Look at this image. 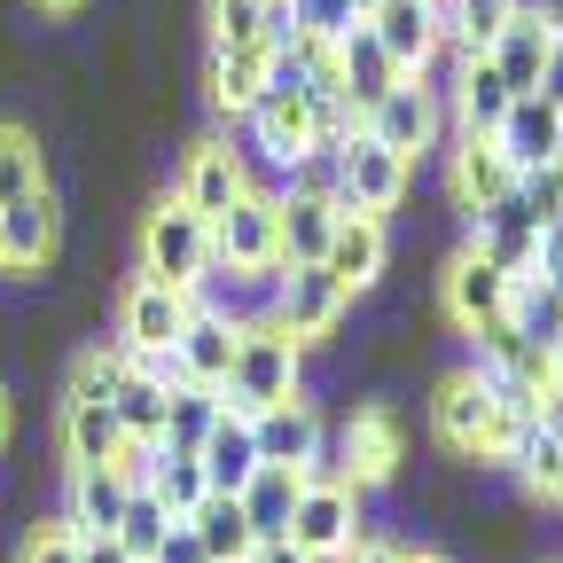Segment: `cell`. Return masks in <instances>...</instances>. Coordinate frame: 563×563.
<instances>
[{
	"mask_svg": "<svg viewBox=\"0 0 563 563\" xmlns=\"http://www.w3.org/2000/svg\"><path fill=\"white\" fill-rule=\"evenodd\" d=\"M517 203H525V220H532L540 235L563 228V157L540 165V173H525V180H517Z\"/></svg>",
	"mask_w": 563,
	"mask_h": 563,
	"instance_id": "42",
	"label": "cell"
},
{
	"mask_svg": "<svg viewBox=\"0 0 563 563\" xmlns=\"http://www.w3.org/2000/svg\"><path fill=\"white\" fill-rule=\"evenodd\" d=\"M125 501H133V485L118 470H70L63 477V525L79 540H110L118 517H125Z\"/></svg>",
	"mask_w": 563,
	"mask_h": 563,
	"instance_id": "18",
	"label": "cell"
},
{
	"mask_svg": "<svg viewBox=\"0 0 563 563\" xmlns=\"http://www.w3.org/2000/svg\"><path fill=\"white\" fill-rule=\"evenodd\" d=\"M407 563H446V555L439 548H407Z\"/></svg>",
	"mask_w": 563,
	"mask_h": 563,
	"instance_id": "54",
	"label": "cell"
},
{
	"mask_svg": "<svg viewBox=\"0 0 563 563\" xmlns=\"http://www.w3.org/2000/svg\"><path fill=\"white\" fill-rule=\"evenodd\" d=\"M211 102H220L228 118H251V102L266 95L274 79V47H211Z\"/></svg>",
	"mask_w": 563,
	"mask_h": 563,
	"instance_id": "28",
	"label": "cell"
},
{
	"mask_svg": "<svg viewBox=\"0 0 563 563\" xmlns=\"http://www.w3.org/2000/svg\"><path fill=\"white\" fill-rule=\"evenodd\" d=\"M384 258H391V235H384V220H361V211H344V220H336V235H329V258H321V266L344 282L352 298H361L368 282L384 274Z\"/></svg>",
	"mask_w": 563,
	"mask_h": 563,
	"instance_id": "23",
	"label": "cell"
},
{
	"mask_svg": "<svg viewBox=\"0 0 563 563\" xmlns=\"http://www.w3.org/2000/svg\"><path fill=\"white\" fill-rule=\"evenodd\" d=\"M274 228H282V266H321L329 258V235H336V203L282 196L274 188Z\"/></svg>",
	"mask_w": 563,
	"mask_h": 563,
	"instance_id": "27",
	"label": "cell"
},
{
	"mask_svg": "<svg viewBox=\"0 0 563 563\" xmlns=\"http://www.w3.org/2000/svg\"><path fill=\"white\" fill-rule=\"evenodd\" d=\"M336 180H344L336 150H306L290 173H282V196H313V203H336Z\"/></svg>",
	"mask_w": 563,
	"mask_h": 563,
	"instance_id": "44",
	"label": "cell"
},
{
	"mask_svg": "<svg viewBox=\"0 0 563 563\" xmlns=\"http://www.w3.org/2000/svg\"><path fill=\"white\" fill-rule=\"evenodd\" d=\"M290 540L306 563H344L352 548H361L368 532H361V493L352 485H336V477H306V493H298V509H290Z\"/></svg>",
	"mask_w": 563,
	"mask_h": 563,
	"instance_id": "3",
	"label": "cell"
},
{
	"mask_svg": "<svg viewBox=\"0 0 563 563\" xmlns=\"http://www.w3.org/2000/svg\"><path fill=\"white\" fill-rule=\"evenodd\" d=\"M251 563H306V555H298L290 540H258V548H251Z\"/></svg>",
	"mask_w": 563,
	"mask_h": 563,
	"instance_id": "53",
	"label": "cell"
},
{
	"mask_svg": "<svg viewBox=\"0 0 563 563\" xmlns=\"http://www.w3.org/2000/svg\"><path fill=\"white\" fill-rule=\"evenodd\" d=\"M55 258V196L0 211V274H40Z\"/></svg>",
	"mask_w": 563,
	"mask_h": 563,
	"instance_id": "25",
	"label": "cell"
},
{
	"mask_svg": "<svg viewBox=\"0 0 563 563\" xmlns=\"http://www.w3.org/2000/svg\"><path fill=\"white\" fill-rule=\"evenodd\" d=\"M235 321L228 313H188V329H180V344H173V368H180V384L188 391H220L228 384V368H235Z\"/></svg>",
	"mask_w": 563,
	"mask_h": 563,
	"instance_id": "16",
	"label": "cell"
},
{
	"mask_svg": "<svg viewBox=\"0 0 563 563\" xmlns=\"http://www.w3.org/2000/svg\"><path fill=\"white\" fill-rule=\"evenodd\" d=\"M509 87L501 70H493L485 55H454V118H462V141H493V125L509 118Z\"/></svg>",
	"mask_w": 563,
	"mask_h": 563,
	"instance_id": "22",
	"label": "cell"
},
{
	"mask_svg": "<svg viewBox=\"0 0 563 563\" xmlns=\"http://www.w3.org/2000/svg\"><path fill=\"white\" fill-rule=\"evenodd\" d=\"M509 470L525 477V493H540V501H555V493H563V439H548L540 422H525V439H517Z\"/></svg>",
	"mask_w": 563,
	"mask_h": 563,
	"instance_id": "40",
	"label": "cell"
},
{
	"mask_svg": "<svg viewBox=\"0 0 563 563\" xmlns=\"http://www.w3.org/2000/svg\"><path fill=\"white\" fill-rule=\"evenodd\" d=\"M165 532H173V517L157 509V493H150V485H133V501H125V517H118V532H110V540H118L133 563H157Z\"/></svg>",
	"mask_w": 563,
	"mask_h": 563,
	"instance_id": "39",
	"label": "cell"
},
{
	"mask_svg": "<svg viewBox=\"0 0 563 563\" xmlns=\"http://www.w3.org/2000/svg\"><path fill=\"white\" fill-rule=\"evenodd\" d=\"M47 196V150L32 125H0V211Z\"/></svg>",
	"mask_w": 563,
	"mask_h": 563,
	"instance_id": "33",
	"label": "cell"
},
{
	"mask_svg": "<svg viewBox=\"0 0 563 563\" xmlns=\"http://www.w3.org/2000/svg\"><path fill=\"white\" fill-rule=\"evenodd\" d=\"M188 313H196V298H180V290H165V282H125V298H118V344L125 352H173L180 344V329H188Z\"/></svg>",
	"mask_w": 563,
	"mask_h": 563,
	"instance_id": "13",
	"label": "cell"
},
{
	"mask_svg": "<svg viewBox=\"0 0 563 563\" xmlns=\"http://www.w3.org/2000/svg\"><path fill=\"white\" fill-rule=\"evenodd\" d=\"M251 446H258V470H298V477H321L329 470V422L321 407L298 391L266 415H251Z\"/></svg>",
	"mask_w": 563,
	"mask_h": 563,
	"instance_id": "5",
	"label": "cell"
},
{
	"mask_svg": "<svg viewBox=\"0 0 563 563\" xmlns=\"http://www.w3.org/2000/svg\"><path fill=\"white\" fill-rule=\"evenodd\" d=\"M368 9H384V0H361V16H368Z\"/></svg>",
	"mask_w": 563,
	"mask_h": 563,
	"instance_id": "57",
	"label": "cell"
},
{
	"mask_svg": "<svg viewBox=\"0 0 563 563\" xmlns=\"http://www.w3.org/2000/svg\"><path fill=\"white\" fill-rule=\"evenodd\" d=\"M63 454H70V470H118L125 431H118L110 399H63Z\"/></svg>",
	"mask_w": 563,
	"mask_h": 563,
	"instance_id": "24",
	"label": "cell"
},
{
	"mask_svg": "<svg viewBox=\"0 0 563 563\" xmlns=\"http://www.w3.org/2000/svg\"><path fill=\"white\" fill-rule=\"evenodd\" d=\"M470 251H477L485 266H501V274L517 282V274H532V251H540V228L525 220V203L509 196V203H493V211H477V220H470Z\"/></svg>",
	"mask_w": 563,
	"mask_h": 563,
	"instance_id": "21",
	"label": "cell"
},
{
	"mask_svg": "<svg viewBox=\"0 0 563 563\" xmlns=\"http://www.w3.org/2000/svg\"><path fill=\"white\" fill-rule=\"evenodd\" d=\"M361 24H368V40L407 70V79H422V70L446 55V32H439V9H431V0H384V9H368Z\"/></svg>",
	"mask_w": 563,
	"mask_h": 563,
	"instance_id": "11",
	"label": "cell"
},
{
	"mask_svg": "<svg viewBox=\"0 0 563 563\" xmlns=\"http://www.w3.org/2000/svg\"><path fill=\"white\" fill-rule=\"evenodd\" d=\"M493 422H501V407H493V391L462 368V376H446L439 391H431V431H439V446L446 454H462V462H485V439H493Z\"/></svg>",
	"mask_w": 563,
	"mask_h": 563,
	"instance_id": "12",
	"label": "cell"
},
{
	"mask_svg": "<svg viewBox=\"0 0 563 563\" xmlns=\"http://www.w3.org/2000/svg\"><path fill=\"white\" fill-rule=\"evenodd\" d=\"M211 431H220V391H188V384L165 391V439H157L165 454H196Z\"/></svg>",
	"mask_w": 563,
	"mask_h": 563,
	"instance_id": "37",
	"label": "cell"
},
{
	"mask_svg": "<svg viewBox=\"0 0 563 563\" xmlns=\"http://www.w3.org/2000/svg\"><path fill=\"white\" fill-rule=\"evenodd\" d=\"M298 361H306V344H290L266 313H251L243 336H235V368L220 384V415L251 422V415H266L282 399H298Z\"/></svg>",
	"mask_w": 563,
	"mask_h": 563,
	"instance_id": "1",
	"label": "cell"
},
{
	"mask_svg": "<svg viewBox=\"0 0 563 563\" xmlns=\"http://www.w3.org/2000/svg\"><path fill=\"white\" fill-rule=\"evenodd\" d=\"M298 493H306V477H298V470H258V477L235 493V501H243V525H251V540H282V532H290Z\"/></svg>",
	"mask_w": 563,
	"mask_h": 563,
	"instance_id": "31",
	"label": "cell"
},
{
	"mask_svg": "<svg viewBox=\"0 0 563 563\" xmlns=\"http://www.w3.org/2000/svg\"><path fill=\"white\" fill-rule=\"evenodd\" d=\"M532 274H540L548 290L563 298V228H548V235H540V251H532Z\"/></svg>",
	"mask_w": 563,
	"mask_h": 563,
	"instance_id": "46",
	"label": "cell"
},
{
	"mask_svg": "<svg viewBox=\"0 0 563 563\" xmlns=\"http://www.w3.org/2000/svg\"><path fill=\"white\" fill-rule=\"evenodd\" d=\"M251 133H258V150L290 173L306 150H313V102H306V79L290 63L274 55V79H266V95L251 102Z\"/></svg>",
	"mask_w": 563,
	"mask_h": 563,
	"instance_id": "8",
	"label": "cell"
},
{
	"mask_svg": "<svg viewBox=\"0 0 563 563\" xmlns=\"http://www.w3.org/2000/svg\"><path fill=\"white\" fill-rule=\"evenodd\" d=\"M548 47H555V40H548V32H540V24L517 9V24L485 47V63L501 70V87H509V95H532V87H540V63H548Z\"/></svg>",
	"mask_w": 563,
	"mask_h": 563,
	"instance_id": "34",
	"label": "cell"
},
{
	"mask_svg": "<svg viewBox=\"0 0 563 563\" xmlns=\"http://www.w3.org/2000/svg\"><path fill=\"white\" fill-rule=\"evenodd\" d=\"M157 563H203V548L188 540V525H173V532H165V548H157Z\"/></svg>",
	"mask_w": 563,
	"mask_h": 563,
	"instance_id": "50",
	"label": "cell"
},
{
	"mask_svg": "<svg viewBox=\"0 0 563 563\" xmlns=\"http://www.w3.org/2000/svg\"><path fill=\"white\" fill-rule=\"evenodd\" d=\"M243 188H251V165H243V150H228V141H196L188 165H180V180H173V196L196 211L203 228L220 220V211H228Z\"/></svg>",
	"mask_w": 563,
	"mask_h": 563,
	"instance_id": "14",
	"label": "cell"
},
{
	"mask_svg": "<svg viewBox=\"0 0 563 563\" xmlns=\"http://www.w3.org/2000/svg\"><path fill=\"white\" fill-rule=\"evenodd\" d=\"M336 165H344V180H336V220H344V211H361V220H384V211H399V203H407L415 165H407V157H391L384 141L352 133L344 150H336Z\"/></svg>",
	"mask_w": 563,
	"mask_h": 563,
	"instance_id": "7",
	"label": "cell"
},
{
	"mask_svg": "<svg viewBox=\"0 0 563 563\" xmlns=\"http://www.w3.org/2000/svg\"><path fill=\"white\" fill-rule=\"evenodd\" d=\"M501 313H509V274L485 266L477 251H462V258L446 266V321H454L462 336H477V329H493Z\"/></svg>",
	"mask_w": 563,
	"mask_h": 563,
	"instance_id": "17",
	"label": "cell"
},
{
	"mask_svg": "<svg viewBox=\"0 0 563 563\" xmlns=\"http://www.w3.org/2000/svg\"><path fill=\"white\" fill-rule=\"evenodd\" d=\"M555 501H563V493H555Z\"/></svg>",
	"mask_w": 563,
	"mask_h": 563,
	"instance_id": "59",
	"label": "cell"
},
{
	"mask_svg": "<svg viewBox=\"0 0 563 563\" xmlns=\"http://www.w3.org/2000/svg\"><path fill=\"white\" fill-rule=\"evenodd\" d=\"M282 9H290V32L313 47H336L361 32V0H282Z\"/></svg>",
	"mask_w": 563,
	"mask_h": 563,
	"instance_id": "41",
	"label": "cell"
},
{
	"mask_svg": "<svg viewBox=\"0 0 563 563\" xmlns=\"http://www.w3.org/2000/svg\"><path fill=\"white\" fill-rule=\"evenodd\" d=\"M196 462H203V485L211 493H235L258 477V446H251V422H235V415H220V431H211L203 446H196Z\"/></svg>",
	"mask_w": 563,
	"mask_h": 563,
	"instance_id": "29",
	"label": "cell"
},
{
	"mask_svg": "<svg viewBox=\"0 0 563 563\" xmlns=\"http://www.w3.org/2000/svg\"><path fill=\"white\" fill-rule=\"evenodd\" d=\"M361 133L368 141H384L391 157H422V150H439V133H446V102H439V87H422V79H399L368 118H361Z\"/></svg>",
	"mask_w": 563,
	"mask_h": 563,
	"instance_id": "9",
	"label": "cell"
},
{
	"mask_svg": "<svg viewBox=\"0 0 563 563\" xmlns=\"http://www.w3.org/2000/svg\"><path fill=\"white\" fill-rule=\"evenodd\" d=\"M203 274H211V228L180 196H165L150 220H141V282H165V290L196 298Z\"/></svg>",
	"mask_w": 563,
	"mask_h": 563,
	"instance_id": "2",
	"label": "cell"
},
{
	"mask_svg": "<svg viewBox=\"0 0 563 563\" xmlns=\"http://www.w3.org/2000/svg\"><path fill=\"white\" fill-rule=\"evenodd\" d=\"M399 79H407V70H399V63L368 40V24L352 32V40H336V95H344V110H352V118H368V110H376Z\"/></svg>",
	"mask_w": 563,
	"mask_h": 563,
	"instance_id": "19",
	"label": "cell"
},
{
	"mask_svg": "<svg viewBox=\"0 0 563 563\" xmlns=\"http://www.w3.org/2000/svg\"><path fill=\"white\" fill-rule=\"evenodd\" d=\"M118 368H125V344H87L79 361H70V399H110Z\"/></svg>",
	"mask_w": 563,
	"mask_h": 563,
	"instance_id": "43",
	"label": "cell"
},
{
	"mask_svg": "<svg viewBox=\"0 0 563 563\" xmlns=\"http://www.w3.org/2000/svg\"><path fill=\"white\" fill-rule=\"evenodd\" d=\"M16 563H79V532H70L63 517L55 525H32L24 548H16Z\"/></svg>",
	"mask_w": 563,
	"mask_h": 563,
	"instance_id": "45",
	"label": "cell"
},
{
	"mask_svg": "<svg viewBox=\"0 0 563 563\" xmlns=\"http://www.w3.org/2000/svg\"><path fill=\"white\" fill-rule=\"evenodd\" d=\"M110 415H118V431H125V439L157 446V439H165V384H150V376L125 361L118 384H110Z\"/></svg>",
	"mask_w": 563,
	"mask_h": 563,
	"instance_id": "35",
	"label": "cell"
},
{
	"mask_svg": "<svg viewBox=\"0 0 563 563\" xmlns=\"http://www.w3.org/2000/svg\"><path fill=\"white\" fill-rule=\"evenodd\" d=\"M391 470H399V422H391V407H352V422L336 431V462H329L321 477L368 493V485H384Z\"/></svg>",
	"mask_w": 563,
	"mask_h": 563,
	"instance_id": "10",
	"label": "cell"
},
{
	"mask_svg": "<svg viewBox=\"0 0 563 563\" xmlns=\"http://www.w3.org/2000/svg\"><path fill=\"white\" fill-rule=\"evenodd\" d=\"M79 563H133L118 540H79Z\"/></svg>",
	"mask_w": 563,
	"mask_h": 563,
	"instance_id": "52",
	"label": "cell"
},
{
	"mask_svg": "<svg viewBox=\"0 0 563 563\" xmlns=\"http://www.w3.org/2000/svg\"><path fill=\"white\" fill-rule=\"evenodd\" d=\"M344 563H407V548H399V540H376V532H368V540L352 548Z\"/></svg>",
	"mask_w": 563,
	"mask_h": 563,
	"instance_id": "49",
	"label": "cell"
},
{
	"mask_svg": "<svg viewBox=\"0 0 563 563\" xmlns=\"http://www.w3.org/2000/svg\"><path fill=\"white\" fill-rule=\"evenodd\" d=\"M517 9H525V0H446V47L454 55H485L517 24Z\"/></svg>",
	"mask_w": 563,
	"mask_h": 563,
	"instance_id": "36",
	"label": "cell"
},
{
	"mask_svg": "<svg viewBox=\"0 0 563 563\" xmlns=\"http://www.w3.org/2000/svg\"><path fill=\"white\" fill-rule=\"evenodd\" d=\"M0 439H9V399H0Z\"/></svg>",
	"mask_w": 563,
	"mask_h": 563,
	"instance_id": "56",
	"label": "cell"
},
{
	"mask_svg": "<svg viewBox=\"0 0 563 563\" xmlns=\"http://www.w3.org/2000/svg\"><path fill=\"white\" fill-rule=\"evenodd\" d=\"M150 493H157V509H165L173 525H188V517L211 501V485H203V462H196V454H157Z\"/></svg>",
	"mask_w": 563,
	"mask_h": 563,
	"instance_id": "38",
	"label": "cell"
},
{
	"mask_svg": "<svg viewBox=\"0 0 563 563\" xmlns=\"http://www.w3.org/2000/svg\"><path fill=\"white\" fill-rule=\"evenodd\" d=\"M344 313H352V290H344L329 266H282V274H274V306H266V321L290 336V344L329 336Z\"/></svg>",
	"mask_w": 563,
	"mask_h": 563,
	"instance_id": "6",
	"label": "cell"
},
{
	"mask_svg": "<svg viewBox=\"0 0 563 563\" xmlns=\"http://www.w3.org/2000/svg\"><path fill=\"white\" fill-rule=\"evenodd\" d=\"M555 376H563V344H555Z\"/></svg>",
	"mask_w": 563,
	"mask_h": 563,
	"instance_id": "58",
	"label": "cell"
},
{
	"mask_svg": "<svg viewBox=\"0 0 563 563\" xmlns=\"http://www.w3.org/2000/svg\"><path fill=\"white\" fill-rule=\"evenodd\" d=\"M532 422H540L548 439H563V376H548V384H540V399H532Z\"/></svg>",
	"mask_w": 563,
	"mask_h": 563,
	"instance_id": "47",
	"label": "cell"
},
{
	"mask_svg": "<svg viewBox=\"0 0 563 563\" xmlns=\"http://www.w3.org/2000/svg\"><path fill=\"white\" fill-rule=\"evenodd\" d=\"M532 95H540V102H548V110L563 118V40L548 47V63H540V87H532Z\"/></svg>",
	"mask_w": 563,
	"mask_h": 563,
	"instance_id": "48",
	"label": "cell"
},
{
	"mask_svg": "<svg viewBox=\"0 0 563 563\" xmlns=\"http://www.w3.org/2000/svg\"><path fill=\"white\" fill-rule=\"evenodd\" d=\"M40 9H55V16H63V9H79V0H40Z\"/></svg>",
	"mask_w": 563,
	"mask_h": 563,
	"instance_id": "55",
	"label": "cell"
},
{
	"mask_svg": "<svg viewBox=\"0 0 563 563\" xmlns=\"http://www.w3.org/2000/svg\"><path fill=\"white\" fill-rule=\"evenodd\" d=\"M509 329L540 352V361H555V344H563V298L548 290L540 274H517L509 282Z\"/></svg>",
	"mask_w": 563,
	"mask_h": 563,
	"instance_id": "30",
	"label": "cell"
},
{
	"mask_svg": "<svg viewBox=\"0 0 563 563\" xmlns=\"http://www.w3.org/2000/svg\"><path fill=\"white\" fill-rule=\"evenodd\" d=\"M211 266L228 274H274L282 266V228H274V188H243L220 220H211Z\"/></svg>",
	"mask_w": 563,
	"mask_h": 563,
	"instance_id": "4",
	"label": "cell"
},
{
	"mask_svg": "<svg viewBox=\"0 0 563 563\" xmlns=\"http://www.w3.org/2000/svg\"><path fill=\"white\" fill-rule=\"evenodd\" d=\"M290 9L282 0H211V47H290Z\"/></svg>",
	"mask_w": 563,
	"mask_h": 563,
	"instance_id": "26",
	"label": "cell"
},
{
	"mask_svg": "<svg viewBox=\"0 0 563 563\" xmlns=\"http://www.w3.org/2000/svg\"><path fill=\"white\" fill-rule=\"evenodd\" d=\"M525 16H532L548 40H563V0H525Z\"/></svg>",
	"mask_w": 563,
	"mask_h": 563,
	"instance_id": "51",
	"label": "cell"
},
{
	"mask_svg": "<svg viewBox=\"0 0 563 563\" xmlns=\"http://www.w3.org/2000/svg\"><path fill=\"white\" fill-rule=\"evenodd\" d=\"M446 188H454V203L477 220V211H493V203H509V196H517V173H509V157L493 150V141H454Z\"/></svg>",
	"mask_w": 563,
	"mask_h": 563,
	"instance_id": "20",
	"label": "cell"
},
{
	"mask_svg": "<svg viewBox=\"0 0 563 563\" xmlns=\"http://www.w3.org/2000/svg\"><path fill=\"white\" fill-rule=\"evenodd\" d=\"M493 150L509 157V173L525 180V173H540V165H555L563 157V118L540 102V95H517L509 102V118L493 125Z\"/></svg>",
	"mask_w": 563,
	"mask_h": 563,
	"instance_id": "15",
	"label": "cell"
},
{
	"mask_svg": "<svg viewBox=\"0 0 563 563\" xmlns=\"http://www.w3.org/2000/svg\"><path fill=\"white\" fill-rule=\"evenodd\" d=\"M188 540L203 548V563H251V525H243V501H228V493H211V501L188 517Z\"/></svg>",
	"mask_w": 563,
	"mask_h": 563,
	"instance_id": "32",
	"label": "cell"
}]
</instances>
